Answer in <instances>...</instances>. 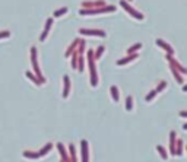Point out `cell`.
Returning a JSON list of instances; mask_svg holds the SVG:
<instances>
[{
  "mask_svg": "<svg viewBox=\"0 0 187 162\" xmlns=\"http://www.w3.org/2000/svg\"><path fill=\"white\" fill-rule=\"evenodd\" d=\"M51 25H53V19L50 18V19H47V22H45V28H44V32L41 34V37H40V39H41V41H45L48 32H50V28H51Z\"/></svg>",
  "mask_w": 187,
  "mask_h": 162,
  "instance_id": "cell-7",
  "label": "cell"
},
{
  "mask_svg": "<svg viewBox=\"0 0 187 162\" xmlns=\"http://www.w3.org/2000/svg\"><path fill=\"white\" fill-rule=\"evenodd\" d=\"M171 70H173V73H174V77L177 79V82H178V83H183V77H181V76H180V75H178V73H177V70H175L174 67H171Z\"/></svg>",
  "mask_w": 187,
  "mask_h": 162,
  "instance_id": "cell-19",
  "label": "cell"
},
{
  "mask_svg": "<svg viewBox=\"0 0 187 162\" xmlns=\"http://www.w3.org/2000/svg\"><path fill=\"white\" fill-rule=\"evenodd\" d=\"M24 156L26 158H40L38 153H32V152H24Z\"/></svg>",
  "mask_w": 187,
  "mask_h": 162,
  "instance_id": "cell-23",
  "label": "cell"
},
{
  "mask_svg": "<svg viewBox=\"0 0 187 162\" xmlns=\"http://www.w3.org/2000/svg\"><path fill=\"white\" fill-rule=\"evenodd\" d=\"M31 62H32V67L35 69V76L40 79V82L41 83H44V79H43V75H41V70H40V67H38V62H37V48L32 47L31 48Z\"/></svg>",
  "mask_w": 187,
  "mask_h": 162,
  "instance_id": "cell-3",
  "label": "cell"
},
{
  "mask_svg": "<svg viewBox=\"0 0 187 162\" xmlns=\"http://www.w3.org/2000/svg\"><path fill=\"white\" fill-rule=\"evenodd\" d=\"M105 5V3H104V2H94V3H92V2H83V3H82V6H83V7H88V6H91V7H95V6H104Z\"/></svg>",
  "mask_w": 187,
  "mask_h": 162,
  "instance_id": "cell-12",
  "label": "cell"
},
{
  "mask_svg": "<svg viewBox=\"0 0 187 162\" xmlns=\"http://www.w3.org/2000/svg\"><path fill=\"white\" fill-rule=\"evenodd\" d=\"M50 149H51V143H47V145H45V146H44V148L38 152V155H40V156H44V155H45V153H47Z\"/></svg>",
  "mask_w": 187,
  "mask_h": 162,
  "instance_id": "cell-16",
  "label": "cell"
},
{
  "mask_svg": "<svg viewBox=\"0 0 187 162\" xmlns=\"http://www.w3.org/2000/svg\"><path fill=\"white\" fill-rule=\"evenodd\" d=\"M157 149H158V152L161 153V156H162L164 159H167L168 156H167V152H165V149H164L162 146H158V148H157Z\"/></svg>",
  "mask_w": 187,
  "mask_h": 162,
  "instance_id": "cell-21",
  "label": "cell"
},
{
  "mask_svg": "<svg viewBox=\"0 0 187 162\" xmlns=\"http://www.w3.org/2000/svg\"><path fill=\"white\" fill-rule=\"evenodd\" d=\"M140 48H142V44H140V43L134 44L133 47H130L129 50H127V54H133V53H136L138 50H140Z\"/></svg>",
  "mask_w": 187,
  "mask_h": 162,
  "instance_id": "cell-15",
  "label": "cell"
},
{
  "mask_svg": "<svg viewBox=\"0 0 187 162\" xmlns=\"http://www.w3.org/2000/svg\"><path fill=\"white\" fill-rule=\"evenodd\" d=\"M69 91H70V81H69L67 76H64V92H63V98H67Z\"/></svg>",
  "mask_w": 187,
  "mask_h": 162,
  "instance_id": "cell-10",
  "label": "cell"
},
{
  "mask_svg": "<svg viewBox=\"0 0 187 162\" xmlns=\"http://www.w3.org/2000/svg\"><path fill=\"white\" fill-rule=\"evenodd\" d=\"M102 53H104V47L101 45V47H98V50H96V53H95V57H96V58H100L101 56H102Z\"/></svg>",
  "mask_w": 187,
  "mask_h": 162,
  "instance_id": "cell-22",
  "label": "cell"
},
{
  "mask_svg": "<svg viewBox=\"0 0 187 162\" xmlns=\"http://www.w3.org/2000/svg\"><path fill=\"white\" fill-rule=\"evenodd\" d=\"M9 37H10L9 31H3V32H0V38H9Z\"/></svg>",
  "mask_w": 187,
  "mask_h": 162,
  "instance_id": "cell-26",
  "label": "cell"
},
{
  "mask_svg": "<svg viewBox=\"0 0 187 162\" xmlns=\"http://www.w3.org/2000/svg\"><path fill=\"white\" fill-rule=\"evenodd\" d=\"M174 140H175V132H171V136H170V148H171V153L175 155V145H174Z\"/></svg>",
  "mask_w": 187,
  "mask_h": 162,
  "instance_id": "cell-11",
  "label": "cell"
},
{
  "mask_svg": "<svg viewBox=\"0 0 187 162\" xmlns=\"http://www.w3.org/2000/svg\"><path fill=\"white\" fill-rule=\"evenodd\" d=\"M157 45H159V47H161V48H164V50H165V51H167L168 54H170V56H171V54H173V53H174L173 47H171V45H168V44L165 43L164 39H161V38H158V39H157Z\"/></svg>",
  "mask_w": 187,
  "mask_h": 162,
  "instance_id": "cell-6",
  "label": "cell"
},
{
  "mask_svg": "<svg viewBox=\"0 0 187 162\" xmlns=\"http://www.w3.org/2000/svg\"><path fill=\"white\" fill-rule=\"evenodd\" d=\"M129 2H132V0H129Z\"/></svg>",
  "mask_w": 187,
  "mask_h": 162,
  "instance_id": "cell-29",
  "label": "cell"
},
{
  "mask_svg": "<svg viewBox=\"0 0 187 162\" xmlns=\"http://www.w3.org/2000/svg\"><path fill=\"white\" fill-rule=\"evenodd\" d=\"M88 60H89V67H91V85L96 86L98 77H96V69H95V63H94V50L88 51Z\"/></svg>",
  "mask_w": 187,
  "mask_h": 162,
  "instance_id": "cell-1",
  "label": "cell"
},
{
  "mask_svg": "<svg viewBox=\"0 0 187 162\" xmlns=\"http://www.w3.org/2000/svg\"><path fill=\"white\" fill-rule=\"evenodd\" d=\"M26 76L29 77V79H31V81L32 82H35V83H37V85H40V83H41V82L38 81V79H37V76H34L32 73H31V72H26Z\"/></svg>",
  "mask_w": 187,
  "mask_h": 162,
  "instance_id": "cell-18",
  "label": "cell"
},
{
  "mask_svg": "<svg viewBox=\"0 0 187 162\" xmlns=\"http://www.w3.org/2000/svg\"><path fill=\"white\" fill-rule=\"evenodd\" d=\"M165 86H167V82H161L158 86V89H157V92H161L162 89H165Z\"/></svg>",
  "mask_w": 187,
  "mask_h": 162,
  "instance_id": "cell-27",
  "label": "cell"
},
{
  "mask_svg": "<svg viewBox=\"0 0 187 162\" xmlns=\"http://www.w3.org/2000/svg\"><path fill=\"white\" fill-rule=\"evenodd\" d=\"M81 148H82V162H88V142L86 140H82L81 142Z\"/></svg>",
  "mask_w": 187,
  "mask_h": 162,
  "instance_id": "cell-8",
  "label": "cell"
},
{
  "mask_svg": "<svg viewBox=\"0 0 187 162\" xmlns=\"http://www.w3.org/2000/svg\"><path fill=\"white\" fill-rule=\"evenodd\" d=\"M155 95H157V91L149 92V94H148V96H146V101H148V102H149V101H151V100H154V96H155Z\"/></svg>",
  "mask_w": 187,
  "mask_h": 162,
  "instance_id": "cell-25",
  "label": "cell"
},
{
  "mask_svg": "<svg viewBox=\"0 0 187 162\" xmlns=\"http://www.w3.org/2000/svg\"><path fill=\"white\" fill-rule=\"evenodd\" d=\"M83 63H85V62H83V57L81 56V57H79V66H77V70H79V72L83 70Z\"/></svg>",
  "mask_w": 187,
  "mask_h": 162,
  "instance_id": "cell-24",
  "label": "cell"
},
{
  "mask_svg": "<svg viewBox=\"0 0 187 162\" xmlns=\"http://www.w3.org/2000/svg\"><path fill=\"white\" fill-rule=\"evenodd\" d=\"M115 7L114 6H107V7H101V9H83L79 10L81 15H98V13H104V12H114Z\"/></svg>",
  "mask_w": 187,
  "mask_h": 162,
  "instance_id": "cell-4",
  "label": "cell"
},
{
  "mask_svg": "<svg viewBox=\"0 0 187 162\" xmlns=\"http://www.w3.org/2000/svg\"><path fill=\"white\" fill-rule=\"evenodd\" d=\"M126 110L127 111L133 110V98L132 96H127V100H126Z\"/></svg>",
  "mask_w": 187,
  "mask_h": 162,
  "instance_id": "cell-14",
  "label": "cell"
},
{
  "mask_svg": "<svg viewBox=\"0 0 187 162\" xmlns=\"http://www.w3.org/2000/svg\"><path fill=\"white\" fill-rule=\"evenodd\" d=\"M136 58H138V54H130V56H127V57L126 58H121V60H119V62H117V64H119V66H123V64H126V63H129V62H132V60H136Z\"/></svg>",
  "mask_w": 187,
  "mask_h": 162,
  "instance_id": "cell-9",
  "label": "cell"
},
{
  "mask_svg": "<svg viewBox=\"0 0 187 162\" xmlns=\"http://www.w3.org/2000/svg\"><path fill=\"white\" fill-rule=\"evenodd\" d=\"M57 148H58V150H60V152H62V158H63V161H67L66 152H64V149H63V146H62V143H58V145H57Z\"/></svg>",
  "mask_w": 187,
  "mask_h": 162,
  "instance_id": "cell-20",
  "label": "cell"
},
{
  "mask_svg": "<svg viewBox=\"0 0 187 162\" xmlns=\"http://www.w3.org/2000/svg\"><path fill=\"white\" fill-rule=\"evenodd\" d=\"M79 32L82 35H98V37H105V32L104 31H100V29H79Z\"/></svg>",
  "mask_w": 187,
  "mask_h": 162,
  "instance_id": "cell-5",
  "label": "cell"
},
{
  "mask_svg": "<svg viewBox=\"0 0 187 162\" xmlns=\"http://www.w3.org/2000/svg\"><path fill=\"white\" fill-rule=\"evenodd\" d=\"M111 96H113V101H115V102H117V101L120 100V98H119V91H117V86H111Z\"/></svg>",
  "mask_w": 187,
  "mask_h": 162,
  "instance_id": "cell-13",
  "label": "cell"
},
{
  "mask_svg": "<svg viewBox=\"0 0 187 162\" xmlns=\"http://www.w3.org/2000/svg\"><path fill=\"white\" fill-rule=\"evenodd\" d=\"M120 6L126 10V12H127V13L132 15L134 19H139V21L143 19V15L140 13V12H138L136 9H133V7H132V6L129 5V2H126V0H121V2H120Z\"/></svg>",
  "mask_w": 187,
  "mask_h": 162,
  "instance_id": "cell-2",
  "label": "cell"
},
{
  "mask_svg": "<svg viewBox=\"0 0 187 162\" xmlns=\"http://www.w3.org/2000/svg\"><path fill=\"white\" fill-rule=\"evenodd\" d=\"M180 115H181V117H186L187 113H186V111H181V113H180Z\"/></svg>",
  "mask_w": 187,
  "mask_h": 162,
  "instance_id": "cell-28",
  "label": "cell"
},
{
  "mask_svg": "<svg viewBox=\"0 0 187 162\" xmlns=\"http://www.w3.org/2000/svg\"><path fill=\"white\" fill-rule=\"evenodd\" d=\"M67 7H62V9H58V10H56V12H54V16H56V18H58V16H62V15H64V13H67Z\"/></svg>",
  "mask_w": 187,
  "mask_h": 162,
  "instance_id": "cell-17",
  "label": "cell"
}]
</instances>
